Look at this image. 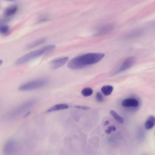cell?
<instances>
[{
	"label": "cell",
	"mask_w": 155,
	"mask_h": 155,
	"mask_svg": "<svg viewBox=\"0 0 155 155\" xmlns=\"http://www.w3.org/2000/svg\"><path fill=\"white\" fill-rule=\"evenodd\" d=\"M104 54L100 53H91L75 57L68 64V67L72 69L84 68L99 62L104 57Z\"/></svg>",
	"instance_id": "6da1fadb"
},
{
	"label": "cell",
	"mask_w": 155,
	"mask_h": 155,
	"mask_svg": "<svg viewBox=\"0 0 155 155\" xmlns=\"http://www.w3.org/2000/svg\"><path fill=\"white\" fill-rule=\"evenodd\" d=\"M55 48L54 45L46 46L30 52L20 58L15 62L16 65H20L27 62L43 54L53 50Z\"/></svg>",
	"instance_id": "7a4b0ae2"
},
{
	"label": "cell",
	"mask_w": 155,
	"mask_h": 155,
	"mask_svg": "<svg viewBox=\"0 0 155 155\" xmlns=\"http://www.w3.org/2000/svg\"><path fill=\"white\" fill-rule=\"evenodd\" d=\"M36 102L34 99L24 102L9 111L6 115V118L10 119L18 116L33 106Z\"/></svg>",
	"instance_id": "3957f363"
},
{
	"label": "cell",
	"mask_w": 155,
	"mask_h": 155,
	"mask_svg": "<svg viewBox=\"0 0 155 155\" xmlns=\"http://www.w3.org/2000/svg\"><path fill=\"white\" fill-rule=\"evenodd\" d=\"M48 82V81L46 79H36L23 84L18 89L19 90L22 91L34 90L45 86Z\"/></svg>",
	"instance_id": "277c9868"
},
{
	"label": "cell",
	"mask_w": 155,
	"mask_h": 155,
	"mask_svg": "<svg viewBox=\"0 0 155 155\" xmlns=\"http://www.w3.org/2000/svg\"><path fill=\"white\" fill-rule=\"evenodd\" d=\"M16 145L15 141L10 140L5 143L3 149L4 155H12L16 150Z\"/></svg>",
	"instance_id": "5b68a950"
},
{
	"label": "cell",
	"mask_w": 155,
	"mask_h": 155,
	"mask_svg": "<svg viewBox=\"0 0 155 155\" xmlns=\"http://www.w3.org/2000/svg\"><path fill=\"white\" fill-rule=\"evenodd\" d=\"M135 58L134 57H130L127 58L123 62L119 69L117 71L116 74H119L129 69L134 64Z\"/></svg>",
	"instance_id": "8992f818"
},
{
	"label": "cell",
	"mask_w": 155,
	"mask_h": 155,
	"mask_svg": "<svg viewBox=\"0 0 155 155\" xmlns=\"http://www.w3.org/2000/svg\"><path fill=\"white\" fill-rule=\"evenodd\" d=\"M68 60L69 58L66 57L53 60L50 63V66L53 69H58L65 64Z\"/></svg>",
	"instance_id": "52a82bcc"
},
{
	"label": "cell",
	"mask_w": 155,
	"mask_h": 155,
	"mask_svg": "<svg viewBox=\"0 0 155 155\" xmlns=\"http://www.w3.org/2000/svg\"><path fill=\"white\" fill-rule=\"evenodd\" d=\"M139 102L137 100L134 98H127L124 100L122 102V105L124 107H137L138 106Z\"/></svg>",
	"instance_id": "ba28073f"
},
{
	"label": "cell",
	"mask_w": 155,
	"mask_h": 155,
	"mask_svg": "<svg viewBox=\"0 0 155 155\" xmlns=\"http://www.w3.org/2000/svg\"><path fill=\"white\" fill-rule=\"evenodd\" d=\"M18 9L17 6L16 5H11L5 10L4 14L5 16L9 17L14 15Z\"/></svg>",
	"instance_id": "9c48e42d"
},
{
	"label": "cell",
	"mask_w": 155,
	"mask_h": 155,
	"mask_svg": "<svg viewBox=\"0 0 155 155\" xmlns=\"http://www.w3.org/2000/svg\"><path fill=\"white\" fill-rule=\"evenodd\" d=\"M69 107L68 105L64 104H58L50 107L47 110L48 112L65 109Z\"/></svg>",
	"instance_id": "30bf717a"
},
{
	"label": "cell",
	"mask_w": 155,
	"mask_h": 155,
	"mask_svg": "<svg viewBox=\"0 0 155 155\" xmlns=\"http://www.w3.org/2000/svg\"><path fill=\"white\" fill-rule=\"evenodd\" d=\"M155 118L153 116H150L147 119L145 124V127L147 130H150L154 126Z\"/></svg>",
	"instance_id": "8fae6325"
},
{
	"label": "cell",
	"mask_w": 155,
	"mask_h": 155,
	"mask_svg": "<svg viewBox=\"0 0 155 155\" xmlns=\"http://www.w3.org/2000/svg\"><path fill=\"white\" fill-rule=\"evenodd\" d=\"M113 89V87L111 85H104L101 88V91L104 95L107 96L111 94Z\"/></svg>",
	"instance_id": "7c38bea8"
},
{
	"label": "cell",
	"mask_w": 155,
	"mask_h": 155,
	"mask_svg": "<svg viewBox=\"0 0 155 155\" xmlns=\"http://www.w3.org/2000/svg\"><path fill=\"white\" fill-rule=\"evenodd\" d=\"M45 41L46 39L45 38L39 39L28 45L27 46V48H33L42 44Z\"/></svg>",
	"instance_id": "4fadbf2b"
},
{
	"label": "cell",
	"mask_w": 155,
	"mask_h": 155,
	"mask_svg": "<svg viewBox=\"0 0 155 155\" xmlns=\"http://www.w3.org/2000/svg\"><path fill=\"white\" fill-rule=\"evenodd\" d=\"M110 113L111 115L120 124H122L124 122L123 118L120 116L115 111L113 110H110Z\"/></svg>",
	"instance_id": "5bb4252c"
},
{
	"label": "cell",
	"mask_w": 155,
	"mask_h": 155,
	"mask_svg": "<svg viewBox=\"0 0 155 155\" xmlns=\"http://www.w3.org/2000/svg\"><path fill=\"white\" fill-rule=\"evenodd\" d=\"M93 93V90L90 87L84 88L81 91V94L84 96L88 97L91 95Z\"/></svg>",
	"instance_id": "9a60e30c"
},
{
	"label": "cell",
	"mask_w": 155,
	"mask_h": 155,
	"mask_svg": "<svg viewBox=\"0 0 155 155\" xmlns=\"http://www.w3.org/2000/svg\"><path fill=\"white\" fill-rule=\"evenodd\" d=\"M9 27L5 25H2L0 26V33L5 35L8 33L9 31Z\"/></svg>",
	"instance_id": "2e32d148"
},
{
	"label": "cell",
	"mask_w": 155,
	"mask_h": 155,
	"mask_svg": "<svg viewBox=\"0 0 155 155\" xmlns=\"http://www.w3.org/2000/svg\"><path fill=\"white\" fill-rule=\"evenodd\" d=\"M112 29V26L110 25H107L104 26L101 29L100 33L101 34H105L107 33V32H108L109 31H110L111 29Z\"/></svg>",
	"instance_id": "e0dca14e"
},
{
	"label": "cell",
	"mask_w": 155,
	"mask_h": 155,
	"mask_svg": "<svg viewBox=\"0 0 155 155\" xmlns=\"http://www.w3.org/2000/svg\"><path fill=\"white\" fill-rule=\"evenodd\" d=\"M95 97L97 101L99 102H102L104 101V97L100 92L98 91L96 93Z\"/></svg>",
	"instance_id": "ac0fdd59"
},
{
	"label": "cell",
	"mask_w": 155,
	"mask_h": 155,
	"mask_svg": "<svg viewBox=\"0 0 155 155\" xmlns=\"http://www.w3.org/2000/svg\"><path fill=\"white\" fill-rule=\"evenodd\" d=\"M116 130V128L114 126H110L108 127L107 130H105V131L106 134H109L112 131H115Z\"/></svg>",
	"instance_id": "d6986e66"
},
{
	"label": "cell",
	"mask_w": 155,
	"mask_h": 155,
	"mask_svg": "<svg viewBox=\"0 0 155 155\" xmlns=\"http://www.w3.org/2000/svg\"><path fill=\"white\" fill-rule=\"evenodd\" d=\"M75 107L79 109H88L90 108V107L87 106L82 105H77L75 106Z\"/></svg>",
	"instance_id": "ffe728a7"
},
{
	"label": "cell",
	"mask_w": 155,
	"mask_h": 155,
	"mask_svg": "<svg viewBox=\"0 0 155 155\" xmlns=\"http://www.w3.org/2000/svg\"><path fill=\"white\" fill-rule=\"evenodd\" d=\"M109 124V122L108 121H106L104 124L105 125H107L108 124Z\"/></svg>",
	"instance_id": "44dd1931"
},
{
	"label": "cell",
	"mask_w": 155,
	"mask_h": 155,
	"mask_svg": "<svg viewBox=\"0 0 155 155\" xmlns=\"http://www.w3.org/2000/svg\"><path fill=\"white\" fill-rule=\"evenodd\" d=\"M3 62V61L2 60H0V66L2 64Z\"/></svg>",
	"instance_id": "7402d4cb"
}]
</instances>
